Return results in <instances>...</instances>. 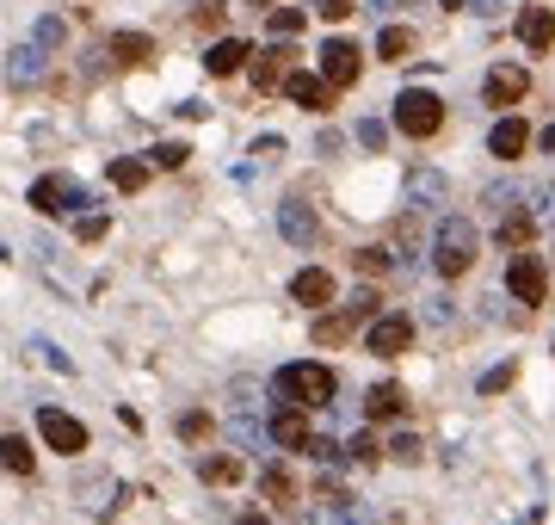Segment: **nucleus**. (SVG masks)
Returning <instances> with one entry per match:
<instances>
[{"mask_svg":"<svg viewBox=\"0 0 555 525\" xmlns=\"http://www.w3.org/2000/svg\"><path fill=\"white\" fill-rule=\"evenodd\" d=\"M272 390H278L284 408H327L333 390H340V377H333L327 365H284L272 377Z\"/></svg>","mask_w":555,"mask_h":525,"instance_id":"obj_1","label":"nucleus"},{"mask_svg":"<svg viewBox=\"0 0 555 525\" xmlns=\"http://www.w3.org/2000/svg\"><path fill=\"white\" fill-rule=\"evenodd\" d=\"M475 254H481V235H475L469 217H444V223L432 229V266H438L444 278H463V272L475 266Z\"/></svg>","mask_w":555,"mask_h":525,"instance_id":"obj_2","label":"nucleus"},{"mask_svg":"<svg viewBox=\"0 0 555 525\" xmlns=\"http://www.w3.org/2000/svg\"><path fill=\"white\" fill-rule=\"evenodd\" d=\"M395 130H401V136H414V143L438 136V130H444V99H438V93H426V87H407V93L395 99Z\"/></svg>","mask_w":555,"mask_h":525,"instance_id":"obj_3","label":"nucleus"},{"mask_svg":"<svg viewBox=\"0 0 555 525\" xmlns=\"http://www.w3.org/2000/svg\"><path fill=\"white\" fill-rule=\"evenodd\" d=\"M81 204H93V198L74 186L68 173H44V180L31 186V210H37V217H74Z\"/></svg>","mask_w":555,"mask_h":525,"instance_id":"obj_4","label":"nucleus"},{"mask_svg":"<svg viewBox=\"0 0 555 525\" xmlns=\"http://www.w3.org/2000/svg\"><path fill=\"white\" fill-rule=\"evenodd\" d=\"M506 291L525 303V309H537V303L549 297V266H543V254H525V248H518L512 266H506Z\"/></svg>","mask_w":555,"mask_h":525,"instance_id":"obj_5","label":"nucleus"},{"mask_svg":"<svg viewBox=\"0 0 555 525\" xmlns=\"http://www.w3.org/2000/svg\"><path fill=\"white\" fill-rule=\"evenodd\" d=\"M407 346H414V322H407V315H377V322H364V353L401 359Z\"/></svg>","mask_w":555,"mask_h":525,"instance_id":"obj_6","label":"nucleus"},{"mask_svg":"<svg viewBox=\"0 0 555 525\" xmlns=\"http://www.w3.org/2000/svg\"><path fill=\"white\" fill-rule=\"evenodd\" d=\"M37 433H44V445L62 451V458H81L87 451V427L74 414H62V408H37Z\"/></svg>","mask_w":555,"mask_h":525,"instance_id":"obj_7","label":"nucleus"},{"mask_svg":"<svg viewBox=\"0 0 555 525\" xmlns=\"http://www.w3.org/2000/svg\"><path fill=\"white\" fill-rule=\"evenodd\" d=\"M358 75H364V50L346 44V38H327V44H321V81L340 93V87H352Z\"/></svg>","mask_w":555,"mask_h":525,"instance_id":"obj_8","label":"nucleus"},{"mask_svg":"<svg viewBox=\"0 0 555 525\" xmlns=\"http://www.w3.org/2000/svg\"><path fill=\"white\" fill-rule=\"evenodd\" d=\"M401 204L407 210H438V204H451V180H444L438 167H414L401 180Z\"/></svg>","mask_w":555,"mask_h":525,"instance_id":"obj_9","label":"nucleus"},{"mask_svg":"<svg viewBox=\"0 0 555 525\" xmlns=\"http://www.w3.org/2000/svg\"><path fill=\"white\" fill-rule=\"evenodd\" d=\"M525 93H531V75L518 62H494L488 81H481V99H488V105H518Z\"/></svg>","mask_w":555,"mask_h":525,"instance_id":"obj_10","label":"nucleus"},{"mask_svg":"<svg viewBox=\"0 0 555 525\" xmlns=\"http://www.w3.org/2000/svg\"><path fill=\"white\" fill-rule=\"evenodd\" d=\"M278 235L290 241V248H315V235H321L315 210H309L303 198H284V204H278Z\"/></svg>","mask_w":555,"mask_h":525,"instance_id":"obj_11","label":"nucleus"},{"mask_svg":"<svg viewBox=\"0 0 555 525\" xmlns=\"http://www.w3.org/2000/svg\"><path fill=\"white\" fill-rule=\"evenodd\" d=\"M44 68H50V50L13 44V50H7V87H37V81H44Z\"/></svg>","mask_w":555,"mask_h":525,"instance_id":"obj_12","label":"nucleus"},{"mask_svg":"<svg viewBox=\"0 0 555 525\" xmlns=\"http://www.w3.org/2000/svg\"><path fill=\"white\" fill-rule=\"evenodd\" d=\"M284 93L303 105V112H333V87H327L321 75H303V68H296V75H284Z\"/></svg>","mask_w":555,"mask_h":525,"instance_id":"obj_13","label":"nucleus"},{"mask_svg":"<svg viewBox=\"0 0 555 525\" xmlns=\"http://www.w3.org/2000/svg\"><path fill=\"white\" fill-rule=\"evenodd\" d=\"M290 297L303 303V309H327L333 303V272H321V266H303L290 278Z\"/></svg>","mask_w":555,"mask_h":525,"instance_id":"obj_14","label":"nucleus"},{"mask_svg":"<svg viewBox=\"0 0 555 525\" xmlns=\"http://www.w3.org/2000/svg\"><path fill=\"white\" fill-rule=\"evenodd\" d=\"M266 439H272L278 451H303V445H309V420H303V408H278L272 427H266Z\"/></svg>","mask_w":555,"mask_h":525,"instance_id":"obj_15","label":"nucleus"},{"mask_svg":"<svg viewBox=\"0 0 555 525\" xmlns=\"http://www.w3.org/2000/svg\"><path fill=\"white\" fill-rule=\"evenodd\" d=\"M518 44L543 56V50L555 44V13H549V7H525V13H518Z\"/></svg>","mask_w":555,"mask_h":525,"instance_id":"obj_16","label":"nucleus"},{"mask_svg":"<svg viewBox=\"0 0 555 525\" xmlns=\"http://www.w3.org/2000/svg\"><path fill=\"white\" fill-rule=\"evenodd\" d=\"M364 414H370V420H401V414H407V390H401V383H370Z\"/></svg>","mask_w":555,"mask_h":525,"instance_id":"obj_17","label":"nucleus"},{"mask_svg":"<svg viewBox=\"0 0 555 525\" xmlns=\"http://www.w3.org/2000/svg\"><path fill=\"white\" fill-rule=\"evenodd\" d=\"M525 143H531V130L518 124V118H500V124L488 130V149H494L500 161H518V155H525Z\"/></svg>","mask_w":555,"mask_h":525,"instance_id":"obj_18","label":"nucleus"},{"mask_svg":"<svg viewBox=\"0 0 555 525\" xmlns=\"http://www.w3.org/2000/svg\"><path fill=\"white\" fill-rule=\"evenodd\" d=\"M247 56H253V50H247L241 38H216V44L204 50V68H210V75H235V68H241Z\"/></svg>","mask_w":555,"mask_h":525,"instance_id":"obj_19","label":"nucleus"},{"mask_svg":"<svg viewBox=\"0 0 555 525\" xmlns=\"http://www.w3.org/2000/svg\"><path fill=\"white\" fill-rule=\"evenodd\" d=\"M0 470L31 476V470H37V451H31V439H19V433H0Z\"/></svg>","mask_w":555,"mask_h":525,"instance_id":"obj_20","label":"nucleus"},{"mask_svg":"<svg viewBox=\"0 0 555 525\" xmlns=\"http://www.w3.org/2000/svg\"><path fill=\"white\" fill-rule=\"evenodd\" d=\"M284 68H290V50H266V56H253V87H259V93L284 87Z\"/></svg>","mask_w":555,"mask_h":525,"instance_id":"obj_21","label":"nucleus"},{"mask_svg":"<svg viewBox=\"0 0 555 525\" xmlns=\"http://www.w3.org/2000/svg\"><path fill=\"white\" fill-rule=\"evenodd\" d=\"M111 56H118L124 68H136V62L155 56V38H148V31H118V38H111Z\"/></svg>","mask_w":555,"mask_h":525,"instance_id":"obj_22","label":"nucleus"},{"mask_svg":"<svg viewBox=\"0 0 555 525\" xmlns=\"http://www.w3.org/2000/svg\"><path fill=\"white\" fill-rule=\"evenodd\" d=\"M531 235H537V223H531V210H506L500 217V248H531Z\"/></svg>","mask_w":555,"mask_h":525,"instance_id":"obj_23","label":"nucleus"},{"mask_svg":"<svg viewBox=\"0 0 555 525\" xmlns=\"http://www.w3.org/2000/svg\"><path fill=\"white\" fill-rule=\"evenodd\" d=\"M148 173H155V167H148V161L124 155V161H111V173H105V180L118 186V192H142V186H148Z\"/></svg>","mask_w":555,"mask_h":525,"instance_id":"obj_24","label":"nucleus"},{"mask_svg":"<svg viewBox=\"0 0 555 525\" xmlns=\"http://www.w3.org/2000/svg\"><path fill=\"white\" fill-rule=\"evenodd\" d=\"M377 56L383 62H407V56H414V31H407V25H383L377 31Z\"/></svg>","mask_w":555,"mask_h":525,"instance_id":"obj_25","label":"nucleus"},{"mask_svg":"<svg viewBox=\"0 0 555 525\" xmlns=\"http://www.w3.org/2000/svg\"><path fill=\"white\" fill-rule=\"evenodd\" d=\"M377 315H383V297H377V291H352V303H346V322H352V328L377 322Z\"/></svg>","mask_w":555,"mask_h":525,"instance_id":"obj_26","label":"nucleus"},{"mask_svg":"<svg viewBox=\"0 0 555 525\" xmlns=\"http://www.w3.org/2000/svg\"><path fill=\"white\" fill-rule=\"evenodd\" d=\"M31 44H37V50H62V44H68V25H62L56 13H44V19H37V31H31Z\"/></svg>","mask_w":555,"mask_h":525,"instance_id":"obj_27","label":"nucleus"},{"mask_svg":"<svg viewBox=\"0 0 555 525\" xmlns=\"http://www.w3.org/2000/svg\"><path fill=\"white\" fill-rule=\"evenodd\" d=\"M198 476H204V482H216V488H229V482H241V458H204V464H198Z\"/></svg>","mask_w":555,"mask_h":525,"instance_id":"obj_28","label":"nucleus"},{"mask_svg":"<svg viewBox=\"0 0 555 525\" xmlns=\"http://www.w3.org/2000/svg\"><path fill=\"white\" fill-rule=\"evenodd\" d=\"M340 340H352L346 309H340V315H321V322H315V346H340Z\"/></svg>","mask_w":555,"mask_h":525,"instance_id":"obj_29","label":"nucleus"},{"mask_svg":"<svg viewBox=\"0 0 555 525\" xmlns=\"http://www.w3.org/2000/svg\"><path fill=\"white\" fill-rule=\"evenodd\" d=\"M266 31H272V38H296V31H303V7H272Z\"/></svg>","mask_w":555,"mask_h":525,"instance_id":"obj_30","label":"nucleus"},{"mask_svg":"<svg viewBox=\"0 0 555 525\" xmlns=\"http://www.w3.org/2000/svg\"><path fill=\"white\" fill-rule=\"evenodd\" d=\"M518 198H525V192H518L512 180H500V186H488V192H481V204H494V217H506V210H518Z\"/></svg>","mask_w":555,"mask_h":525,"instance_id":"obj_31","label":"nucleus"},{"mask_svg":"<svg viewBox=\"0 0 555 525\" xmlns=\"http://www.w3.org/2000/svg\"><path fill=\"white\" fill-rule=\"evenodd\" d=\"M383 451H389L395 464H420V451H426V445H420V433H395V439H389Z\"/></svg>","mask_w":555,"mask_h":525,"instance_id":"obj_32","label":"nucleus"},{"mask_svg":"<svg viewBox=\"0 0 555 525\" xmlns=\"http://www.w3.org/2000/svg\"><path fill=\"white\" fill-rule=\"evenodd\" d=\"M352 266H358V272H370V278H383L395 260H389V248H358V254H352Z\"/></svg>","mask_w":555,"mask_h":525,"instance_id":"obj_33","label":"nucleus"},{"mask_svg":"<svg viewBox=\"0 0 555 525\" xmlns=\"http://www.w3.org/2000/svg\"><path fill=\"white\" fill-rule=\"evenodd\" d=\"M259 488H266L272 501H296V488H290V476H284L278 464H266V476H259Z\"/></svg>","mask_w":555,"mask_h":525,"instance_id":"obj_34","label":"nucleus"},{"mask_svg":"<svg viewBox=\"0 0 555 525\" xmlns=\"http://www.w3.org/2000/svg\"><path fill=\"white\" fill-rule=\"evenodd\" d=\"M185 143H161V149H148V167H185Z\"/></svg>","mask_w":555,"mask_h":525,"instance_id":"obj_35","label":"nucleus"},{"mask_svg":"<svg viewBox=\"0 0 555 525\" xmlns=\"http://www.w3.org/2000/svg\"><path fill=\"white\" fill-rule=\"evenodd\" d=\"M346 458L370 464V458H383V451H377V439H370V433H352V439H346Z\"/></svg>","mask_w":555,"mask_h":525,"instance_id":"obj_36","label":"nucleus"},{"mask_svg":"<svg viewBox=\"0 0 555 525\" xmlns=\"http://www.w3.org/2000/svg\"><path fill=\"white\" fill-rule=\"evenodd\" d=\"M358 143H364V149H383V143H389V130H383L377 118H358Z\"/></svg>","mask_w":555,"mask_h":525,"instance_id":"obj_37","label":"nucleus"},{"mask_svg":"<svg viewBox=\"0 0 555 525\" xmlns=\"http://www.w3.org/2000/svg\"><path fill=\"white\" fill-rule=\"evenodd\" d=\"M204 433H210V414H179V439H192V445H198Z\"/></svg>","mask_w":555,"mask_h":525,"instance_id":"obj_38","label":"nucleus"},{"mask_svg":"<svg viewBox=\"0 0 555 525\" xmlns=\"http://www.w3.org/2000/svg\"><path fill=\"white\" fill-rule=\"evenodd\" d=\"M506 383H512V365H500V371H488V377H481V396H500Z\"/></svg>","mask_w":555,"mask_h":525,"instance_id":"obj_39","label":"nucleus"},{"mask_svg":"<svg viewBox=\"0 0 555 525\" xmlns=\"http://www.w3.org/2000/svg\"><path fill=\"white\" fill-rule=\"evenodd\" d=\"M198 25H204V31L222 25V0H198Z\"/></svg>","mask_w":555,"mask_h":525,"instance_id":"obj_40","label":"nucleus"},{"mask_svg":"<svg viewBox=\"0 0 555 525\" xmlns=\"http://www.w3.org/2000/svg\"><path fill=\"white\" fill-rule=\"evenodd\" d=\"M315 13H321V19H333V25H340V19H352V0H321Z\"/></svg>","mask_w":555,"mask_h":525,"instance_id":"obj_41","label":"nucleus"},{"mask_svg":"<svg viewBox=\"0 0 555 525\" xmlns=\"http://www.w3.org/2000/svg\"><path fill=\"white\" fill-rule=\"evenodd\" d=\"M74 235H81V241H105V217H81V223H74Z\"/></svg>","mask_w":555,"mask_h":525,"instance_id":"obj_42","label":"nucleus"},{"mask_svg":"<svg viewBox=\"0 0 555 525\" xmlns=\"http://www.w3.org/2000/svg\"><path fill=\"white\" fill-rule=\"evenodd\" d=\"M469 7H475V13H500V0H469Z\"/></svg>","mask_w":555,"mask_h":525,"instance_id":"obj_43","label":"nucleus"},{"mask_svg":"<svg viewBox=\"0 0 555 525\" xmlns=\"http://www.w3.org/2000/svg\"><path fill=\"white\" fill-rule=\"evenodd\" d=\"M537 143H543V155H549V149H555V124H549V130H543V136H537Z\"/></svg>","mask_w":555,"mask_h":525,"instance_id":"obj_44","label":"nucleus"},{"mask_svg":"<svg viewBox=\"0 0 555 525\" xmlns=\"http://www.w3.org/2000/svg\"><path fill=\"white\" fill-rule=\"evenodd\" d=\"M241 525H272V519H259V513H247V519H241Z\"/></svg>","mask_w":555,"mask_h":525,"instance_id":"obj_45","label":"nucleus"},{"mask_svg":"<svg viewBox=\"0 0 555 525\" xmlns=\"http://www.w3.org/2000/svg\"><path fill=\"white\" fill-rule=\"evenodd\" d=\"M444 7H463V0H444Z\"/></svg>","mask_w":555,"mask_h":525,"instance_id":"obj_46","label":"nucleus"},{"mask_svg":"<svg viewBox=\"0 0 555 525\" xmlns=\"http://www.w3.org/2000/svg\"><path fill=\"white\" fill-rule=\"evenodd\" d=\"M253 7H272V0H253Z\"/></svg>","mask_w":555,"mask_h":525,"instance_id":"obj_47","label":"nucleus"}]
</instances>
